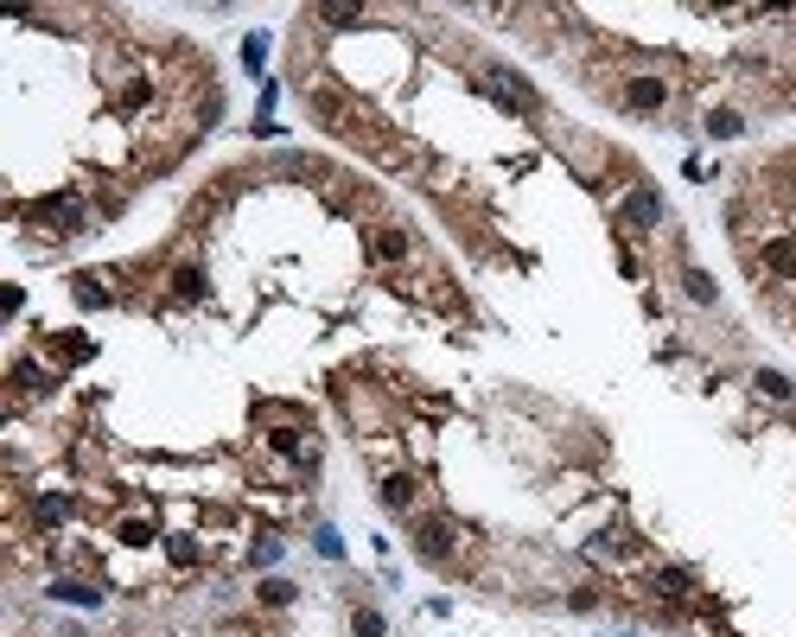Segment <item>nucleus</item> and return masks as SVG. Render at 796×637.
Masks as SVG:
<instances>
[{"instance_id": "nucleus-1", "label": "nucleus", "mask_w": 796, "mask_h": 637, "mask_svg": "<svg viewBox=\"0 0 796 637\" xmlns=\"http://www.w3.org/2000/svg\"><path fill=\"white\" fill-rule=\"evenodd\" d=\"M414 554H421V561H446V554H453V523H446V516L414 523Z\"/></svg>"}, {"instance_id": "nucleus-2", "label": "nucleus", "mask_w": 796, "mask_h": 637, "mask_svg": "<svg viewBox=\"0 0 796 637\" xmlns=\"http://www.w3.org/2000/svg\"><path fill=\"white\" fill-rule=\"evenodd\" d=\"M624 223H631V230H663V198H656L650 185H637V191L624 198Z\"/></svg>"}, {"instance_id": "nucleus-3", "label": "nucleus", "mask_w": 796, "mask_h": 637, "mask_svg": "<svg viewBox=\"0 0 796 637\" xmlns=\"http://www.w3.org/2000/svg\"><path fill=\"white\" fill-rule=\"evenodd\" d=\"M624 102H631L637 115H656V109L669 102V84H663V77H631V84H624Z\"/></svg>"}, {"instance_id": "nucleus-4", "label": "nucleus", "mask_w": 796, "mask_h": 637, "mask_svg": "<svg viewBox=\"0 0 796 637\" xmlns=\"http://www.w3.org/2000/svg\"><path fill=\"white\" fill-rule=\"evenodd\" d=\"M408 504H414V478H408V472L382 478V510H408Z\"/></svg>"}, {"instance_id": "nucleus-5", "label": "nucleus", "mask_w": 796, "mask_h": 637, "mask_svg": "<svg viewBox=\"0 0 796 637\" xmlns=\"http://www.w3.org/2000/svg\"><path fill=\"white\" fill-rule=\"evenodd\" d=\"M682 287H688V300H695V306H713V300H720V287H713V274H707V268H688V274H682Z\"/></svg>"}, {"instance_id": "nucleus-6", "label": "nucleus", "mask_w": 796, "mask_h": 637, "mask_svg": "<svg viewBox=\"0 0 796 637\" xmlns=\"http://www.w3.org/2000/svg\"><path fill=\"white\" fill-rule=\"evenodd\" d=\"M707 134H713V141H733V134H745L739 109H713V115H707Z\"/></svg>"}, {"instance_id": "nucleus-7", "label": "nucleus", "mask_w": 796, "mask_h": 637, "mask_svg": "<svg viewBox=\"0 0 796 637\" xmlns=\"http://www.w3.org/2000/svg\"><path fill=\"white\" fill-rule=\"evenodd\" d=\"M173 294H179L185 306H191V300H205V268H179V274H173Z\"/></svg>"}, {"instance_id": "nucleus-8", "label": "nucleus", "mask_w": 796, "mask_h": 637, "mask_svg": "<svg viewBox=\"0 0 796 637\" xmlns=\"http://www.w3.org/2000/svg\"><path fill=\"white\" fill-rule=\"evenodd\" d=\"M312 20H326L332 32H350V26H364V7H318Z\"/></svg>"}, {"instance_id": "nucleus-9", "label": "nucleus", "mask_w": 796, "mask_h": 637, "mask_svg": "<svg viewBox=\"0 0 796 637\" xmlns=\"http://www.w3.org/2000/svg\"><path fill=\"white\" fill-rule=\"evenodd\" d=\"M52 600H70V606H102V593H96V586H76V580H58V586H52Z\"/></svg>"}, {"instance_id": "nucleus-10", "label": "nucleus", "mask_w": 796, "mask_h": 637, "mask_svg": "<svg viewBox=\"0 0 796 637\" xmlns=\"http://www.w3.org/2000/svg\"><path fill=\"white\" fill-rule=\"evenodd\" d=\"M790 389H796V383H790L784 370H759V395H771V402H790Z\"/></svg>"}, {"instance_id": "nucleus-11", "label": "nucleus", "mask_w": 796, "mask_h": 637, "mask_svg": "<svg viewBox=\"0 0 796 637\" xmlns=\"http://www.w3.org/2000/svg\"><path fill=\"white\" fill-rule=\"evenodd\" d=\"M268 447H274V453H287V459H306V465H312V453H300V433H293V427H274V433H268Z\"/></svg>"}, {"instance_id": "nucleus-12", "label": "nucleus", "mask_w": 796, "mask_h": 637, "mask_svg": "<svg viewBox=\"0 0 796 637\" xmlns=\"http://www.w3.org/2000/svg\"><path fill=\"white\" fill-rule=\"evenodd\" d=\"M76 306H109V287H96V274H76Z\"/></svg>"}, {"instance_id": "nucleus-13", "label": "nucleus", "mask_w": 796, "mask_h": 637, "mask_svg": "<svg viewBox=\"0 0 796 637\" xmlns=\"http://www.w3.org/2000/svg\"><path fill=\"white\" fill-rule=\"evenodd\" d=\"M376 255H382V262H402V255H408V236H402V230H382V236H376Z\"/></svg>"}, {"instance_id": "nucleus-14", "label": "nucleus", "mask_w": 796, "mask_h": 637, "mask_svg": "<svg viewBox=\"0 0 796 637\" xmlns=\"http://www.w3.org/2000/svg\"><path fill=\"white\" fill-rule=\"evenodd\" d=\"M656 593H663V600H682V593H688V574H682V568H663V574H656Z\"/></svg>"}, {"instance_id": "nucleus-15", "label": "nucleus", "mask_w": 796, "mask_h": 637, "mask_svg": "<svg viewBox=\"0 0 796 637\" xmlns=\"http://www.w3.org/2000/svg\"><path fill=\"white\" fill-rule=\"evenodd\" d=\"M166 554H173L179 568H197V542H191V536H173V542H166Z\"/></svg>"}, {"instance_id": "nucleus-16", "label": "nucleus", "mask_w": 796, "mask_h": 637, "mask_svg": "<svg viewBox=\"0 0 796 637\" xmlns=\"http://www.w3.org/2000/svg\"><path fill=\"white\" fill-rule=\"evenodd\" d=\"M350 631H357V637H382L389 625H382V612H370V606H364V612L350 618Z\"/></svg>"}, {"instance_id": "nucleus-17", "label": "nucleus", "mask_w": 796, "mask_h": 637, "mask_svg": "<svg viewBox=\"0 0 796 637\" xmlns=\"http://www.w3.org/2000/svg\"><path fill=\"white\" fill-rule=\"evenodd\" d=\"M13 383H20V395H38V389H45V370H38V364H20Z\"/></svg>"}, {"instance_id": "nucleus-18", "label": "nucleus", "mask_w": 796, "mask_h": 637, "mask_svg": "<svg viewBox=\"0 0 796 637\" xmlns=\"http://www.w3.org/2000/svg\"><path fill=\"white\" fill-rule=\"evenodd\" d=\"M261 606H293V586L287 580H261Z\"/></svg>"}, {"instance_id": "nucleus-19", "label": "nucleus", "mask_w": 796, "mask_h": 637, "mask_svg": "<svg viewBox=\"0 0 796 637\" xmlns=\"http://www.w3.org/2000/svg\"><path fill=\"white\" fill-rule=\"evenodd\" d=\"M765 262H771L777 274H790V268H796V243H771V249H765Z\"/></svg>"}, {"instance_id": "nucleus-20", "label": "nucleus", "mask_w": 796, "mask_h": 637, "mask_svg": "<svg viewBox=\"0 0 796 637\" xmlns=\"http://www.w3.org/2000/svg\"><path fill=\"white\" fill-rule=\"evenodd\" d=\"M312 542H318V554H326V561H338V554H344V536H338V529H318Z\"/></svg>"}, {"instance_id": "nucleus-21", "label": "nucleus", "mask_w": 796, "mask_h": 637, "mask_svg": "<svg viewBox=\"0 0 796 637\" xmlns=\"http://www.w3.org/2000/svg\"><path fill=\"white\" fill-rule=\"evenodd\" d=\"M255 561H261V568L281 561V536H261V542H255Z\"/></svg>"}, {"instance_id": "nucleus-22", "label": "nucleus", "mask_w": 796, "mask_h": 637, "mask_svg": "<svg viewBox=\"0 0 796 637\" xmlns=\"http://www.w3.org/2000/svg\"><path fill=\"white\" fill-rule=\"evenodd\" d=\"M122 542H128V548H147L153 529H147V523H122Z\"/></svg>"}, {"instance_id": "nucleus-23", "label": "nucleus", "mask_w": 796, "mask_h": 637, "mask_svg": "<svg viewBox=\"0 0 796 637\" xmlns=\"http://www.w3.org/2000/svg\"><path fill=\"white\" fill-rule=\"evenodd\" d=\"M64 510H70L64 497H38V516H45V523H64Z\"/></svg>"}, {"instance_id": "nucleus-24", "label": "nucleus", "mask_w": 796, "mask_h": 637, "mask_svg": "<svg viewBox=\"0 0 796 637\" xmlns=\"http://www.w3.org/2000/svg\"><path fill=\"white\" fill-rule=\"evenodd\" d=\"M261 52H268V38H249V45H243V64H249V70H261Z\"/></svg>"}]
</instances>
